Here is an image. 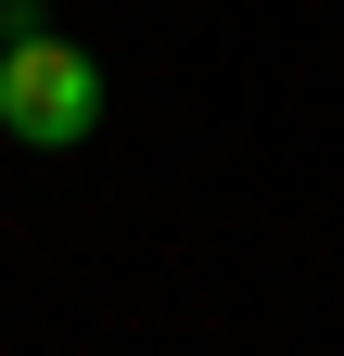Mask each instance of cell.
I'll return each mask as SVG.
<instances>
[{
    "instance_id": "obj_2",
    "label": "cell",
    "mask_w": 344,
    "mask_h": 356,
    "mask_svg": "<svg viewBox=\"0 0 344 356\" xmlns=\"http://www.w3.org/2000/svg\"><path fill=\"white\" fill-rule=\"evenodd\" d=\"M52 26V0H0V38H38Z\"/></svg>"
},
{
    "instance_id": "obj_1",
    "label": "cell",
    "mask_w": 344,
    "mask_h": 356,
    "mask_svg": "<svg viewBox=\"0 0 344 356\" xmlns=\"http://www.w3.org/2000/svg\"><path fill=\"white\" fill-rule=\"evenodd\" d=\"M0 127H13L26 153H77L102 127V64L77 51V38H0Z\"/></svg>"
}]
</instances>
